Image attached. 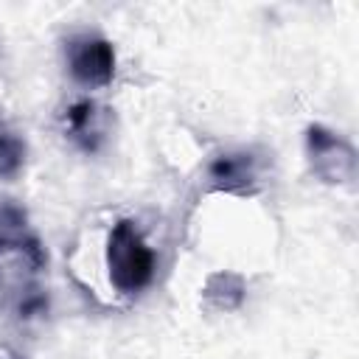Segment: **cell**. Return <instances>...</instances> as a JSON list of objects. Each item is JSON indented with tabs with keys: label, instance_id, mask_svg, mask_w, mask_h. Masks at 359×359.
I'll use <instances>...</instances> for the list:
<instances>
[{
	"label": "cell",
	"instance_id": "6da1fadb",
	"mask_svg": "<svg viewBox=\"0 0 359 359\" xmlns=\"http://www.w3.org/2000/svg\"><path fill=\"white\" fill-rule=\"evenodd\" d=\"M154 250L146 244L132 219H121L112 224L107 238V269L109 280L121 294L143 292L154 278Z\"/></svg>",
	"mask_w": 359,
	"mask_h": 359
},
{
	"label": "cell",
	"instance_id": "277c9868",
	"mask_svg": "<svg viewBox=\"0 0 359 359\" xmlns=\"http://www.w3.org/2000/svg\"><path fill=\"white\" fill-rule=\"evenodd\" d=\"M306 154L314 177L325 185H345L356 177L353 146L323 123H311L306 129Z\"/></svg>",
	"mask_w": 359,
	"mask_h": 359
},
{
	"label": "cell",
	"instance_id": "8992f818",
	"mask_svg": "<svg viewBox=\"0 0 359 359\" xmlns=\"http://www.w3.org/2000/svg\"><path fill=\"white\" fill-rule=\"evenodd\" d=\"M65 135L81 149V151H98L104 140V109L93 98H79L67 104L62 112Z\"/></svg>",
	"mask_w": 359,
	"mask_h": 359
},
{
	"label": "cell",
	"instance_id": "3957f363",
	"mask_svg": "<svg viewBox=\"0 0 359 359\" xmlns=\"http://www.w3.org/2000/svg\"><path fill=\"white\" fill-rule=\"evenodd\" d=\"M65 62L67 73L76 84L87 90L107 87L115 76V48L101 34H76L65 42Z\"/></svg>",
	"mask_w": 359,
	"mask_h": 359
},
{
	"label": "cell",
	"instance_id": "9c48e42d",
	"mask_svg": "<svg viewBox=\"0 0 359 359\" xmlns=\"http://www.w3.org/2000/svg\"><path fill=\"white\" fill-rule=\"evenodd\" d=\"M48 314V294L45 289L34 286L22 294H17V317L20 320H39Z\"/></svg>",
	"mask_w": 359,
	"mask_h": 359
},
{
	"label": "cell",
	"instance_id": "52a82bcc",
	"mask_svg": "<svg viewBox=\"0 0 359 359\" xmlns=\"http://www.w3.org/2000/svg\"><path fill=\"white\" fill-rule=\"evenodd\" d=\"M244 278L236 275V272H213L208 280H205V289H202V297L208 306L219 309V311H233L241 306L244 300Z\"/></svg>",
	"mask_w": 359,
	"mask_h": 359
},
{
	"label": "cell",
	"instance_id": "30bf717a",
	"mask_svg": "<svg viewBox=\"0 0 359 359\" xmlns=\"http://www.w3.org/2000/svg\"><path fill=\"white\" fill-rule=\"evenodd\" d=\"M25 230V210L11 199L0 202V233H22Z\"/></svg>",
	"mask_w": 359,
	"mask_h": 359
},
{
	"label": "cell",
	"instance_id": "ba28073f",
	"mask_svg": "<svg viewBox=\"0 0 359 359\" xmlns=\"http://www.w3.org/2000/svg\"><path fill=\"white\" fill-rule=\"evenodd\" d=\"M25 140L0 121V180H14L25 165Z\"/></svg>",
	"mask_w": 359,
	"mask_h": 359
},
{
	"label": "cell",
	"instance_id": "7a4b0ae2",
	"mask_svg": "<svg viewBox=\"0 0 359 359\" xmlns=\"http://www.w3.org/2000/svg\"><path fill=\"white\" fill-rule=\"evenodd\" d=\"M48 255L31 233H0V292H28L45 272Z\"/></svg>",
	"mask_w": 359,
	"mask_h": 359
},
{
	"label": "cell",
	"instance_id": "5b68a950",
	"mask_svg": "<svg viewBox=\"0 0 359 359\" xmlns=\"http://www.w3.org/2000/svg\"><path fill=\"white\" fill-rule=\"evenodd\" d=\"M208 180L216 191L247 194L258 185V160L252 151H222L208 163Z\"/></svg>",
	"mask_w": 359,
	"mask_h": 359
}]
</instances>
